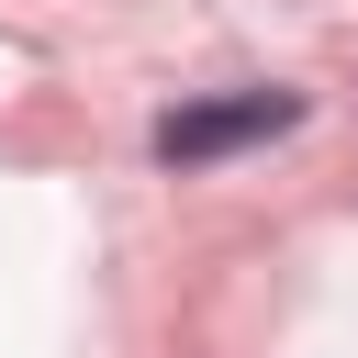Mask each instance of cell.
Wrapping results in <instances>:
<instances>
[{
  "instance_id": "obj_1",
  "label": "cell",
  "mask_w": 358,
  "mask_h": 358,
  "mask_svg": "<svg viewBox=\"0 0 358 358\" xmlns=\"http://www.w3.org/2000/svg\"><path fill=\"white\" fill-rule=\"evenodd\" d=\"M291 123H302L291 90H235V101H190V112H168V123H157V157H168V168H201V157L268 145V134H291Z\"/></svg>"
}]
</instances>
